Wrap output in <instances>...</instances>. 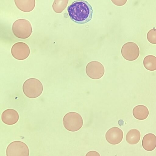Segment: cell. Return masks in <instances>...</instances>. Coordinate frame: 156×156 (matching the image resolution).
Returning a JSON list of instances; mask_svg holds the SVG:
<instances>
[{
    "label": "cell",
    "mask_w": 156,
    "mask_h": 156,
    "mask_svg": "<svg viewBox=\"0 0 156 156\" xmlns=\"http://www.w3.org/2000/svg\"><path fill=\"white\" fill-rule=\"evenodd\" d=\"M67 10L71 19L78 24H83L88 23L92 18V7L85 0L74 1L68 7Z\"/></svg>",
    "instance_id": "obj_1"
},
{
    "label": "cell",
    "mask_w": 156,
    "mask_h": 156,
    "mask_svg": "<svg viewBox=\"0 0 156 156\" xmlns=\"http://www.w3.org/2000/svg\"><path fill=\"white\" fill-rule=\"evenodd\" d=\"M23 91L24 94L31 98H37L42 94L43 86L40 80L35 78H30L26 80L23 83Z\"/></svg>",
    "instance_id": "obj_2"
},
{
    "label": "cell",
    "mask_w": 156,
    "mask_h": 156,
    "mask_svg": "<svg viewBox=\"0 0 156 156\" xmlns=\"http://www.w3.org/2000/svg\"><path fill=\"white\" fill-rule=\"evenodd\" d=\"M63 123L65 128L71 132L79 130L83 125L82 117L79 113L70 112L66 114L63 119Z\"/></svg>",
    "instance_id": "obj_3"
},
{
    "label": "cell",
    "mask_w": 156,
    "mask_h": 156,
    "mask_svg": "<svg viewBox=\"0 0 156 156\" xmlns=\"http://www.w3.org/2000/svg\"><path fill=\"white\" fill-rule=\"evenodd\" d=\"M14 34L17 37L26 39L29 37L32 32V26L30 22L26 19L16 20L12 26Z\"/></svg>",
    "instance_id": "obj_4"
},
{
    "label": "cell",
    "mask_w": 156,
    "mask_h": 156,
    "mask_svg": "<svg viewBox=\"0 0 156 156\" xmlns=\"http://www.w3.org/2000/svg\"><path fill=\"white\" fill-rule=\"evenodd\" d=\"M6 154V156H29V150L24 143L15 141L8 146Z\"/></svg>",
    "instance_id": "obj_5"
},
{
    "label": "cell",
    "mask_w": 156,
    "mask_h": 156,
    "mask_svg": "<svg viewBox=\"0 0 156 156\" xmlns=\"http://www.w3.org/2000/svg\"><path fill=\"white\" fill-rule=\"evenodd\" d=\"M121 53L125 59L129 61H133L136 60L139 57L140 49L136 43L128 42L122 46Z\"/></svg>",
    "instance_id": "obj_6"
},
{
    "label": "cell",
    "mask_w": 156,
    "mask_h": 156,
    "mask_svg": "<svg viewBox=\"0 0 156 156\" xmlns=\"http://www.w3.org/2000/svg\"><path fill=\"white\" fill-rule=\"evenodd\" d=\"M86 72L89 77L97 80L102 77L104 74L105 69L101 63L97 61H92L87 65Z\"/></svg>",
    "instance_id": "obj_7"
},
{
    "label": "cell",
    "mask_w": 156,
    "mask_h": 156,
    "mask_svg": "<svg viewBox=\"0 0 156 156\" xmlns=\"http://www.w3.org/2000/svg\"><path fill=\"white\" fill-rule=\"evenodd\" d=\"M11 52L12 56L16 59L23 60L28 57L30 54V49L26 43L18 42L12 46Z\"/></svg>",
    "instance_id": "obj_8"
},
{
    "label": "cell",
    "mask_w": 156,
    "mask_h": 156,
    "mask_svg": "<svg viewBox=\"0 0 156 156\" xmlns=\"http://www.w3.org/2000/svg\"><path fill=\"white\" fill-rule=\"evenodd\" d=\"M123 133L122 130L118 127H114L108 129L105 136L107 141L112 145L120 143L122 140Z\"/></svg>",
    "instance_id": "obj_9"
},
{
    "label": "cell",
    "mask_w": 156,
    "mask_h": 156,
    "mask_svg": "<svg viewBox=\"0 0 156 156\" xmlns=\"http://www.w3.org/2000/svg\"><path fill=\"white\" fill-rule=\"evenodd\" d=\"M1 118L4 123L11 125L17 123L19 119V116L16 110L12 109H8L3 112Z\"/></svg>",
    "instance_id": "obj_10"
},
{
    "label": "cell",
    "mask_w": 156,
    "mask_h": 156,
    "mask_svg": "<svg viewBox=\"0 0 156 156\" xmlns=\"http://www.w3.org/2000/svg\"><path fill=\"white\" fill-rule=\"evenodd\" d=\"M142 145L146 151H151L153 150L156 147V136L152 133L146 134L143 138Z\"/></svg>",
    "instance_id": "obj_11"
},
{
    "label": "cell",
    "mask_w": 156,
    "mask_h": 156,
    "mask_svg": "<svg viewBox=\"0 0 156 156\" xmlns=\"http://www.w3.org/2000/svg\"><path fill=\"white\" fill-rule=\"evenodd\" d=\"M133 114L136 119L144 120L148 117L149 112L146 106L143 105H139L136 106L133 108Z\"/></svg>",
    "instance_id": "obj_12"
},
{
    "label": "cell",
    "mask_w": 156,
    "mask_h": 156,
    "mask_svg": "<svg viewBox=\"0 0 156 156\" xmlns=\"http://www.w3.org/2000/svg\"><path fill=\"white\" fill-rule=\"evenodd\" d=\"M14 2L19 9L25 12L32 11L34 8L35 4V0H15Z\"/></svg>",
    "instance_id": "obj_13"
},
{
    "label": "cell",
    "mask_w": 156,
    "mask_h": 156,
    "mask_svg": "<svg viewBox=\"0 0 156 156\" xmlns=\"http://www.w3.org/2000/svg\"><path fill=\"white\" fill-rule=\"evenodd\" d=\"M141 134L140 132L136 129H133L129 130L126 136V140L130 144H137L140 141Z\"/></svg>",
    "instance_id": "obj_14"
},
{
    "label": "cell",
    "mask_w": 156,
    "mask_h": 156,
    "mask_svg": "<svg viewBox=\"0 0 156 156\" xmlns=\"http://www.w3.org/2000/svg\"><path fill=\"white\" fill-rule=\"evenodd\" d=\"M144 67L150 71L156 70V57L152 55H149L145 57L143 60Z\"/></svg>",
    "instance_id": "obj_15"
},
{
    "label": "cell",
    "mask_w": 156,
    "mask_h": 156,
    "mask_svg": "<svg viewBox=\"0 0 156 156\" xmlns=\"http://www.w3.org/2000/svg\"><path fill=\"white\" fill-rule=\"evenodd\" d=\"M68 1L55 0L52 5V8L55 12L60 13L66 8Z\"/></svg>",
    "instance_id": "obj_16"
},
{
    "label": "cell",
    "mask_w": 156,
    "mask_h": 156,
    "mask_svg": "<svg viewBox=\"0 0 156 156\" xmlns=\"http://www.w3.org/2000/svg\"><path fill=\"white\" fill-rule=\"evenodd\" d=\"M147 37L149 42L152 44H156V29H152L149 30Z\"/></svg>",
    "instance_id": "obj_17"
},
{
    "label": "cell",
    "mask_w": 156,
    "mask_h": 156,
    "mask_svg": "<svg viewBox=\"0 0 156 156\" xmlns=\"http://www.w3.org/2000/svg\"><path fill=\"white\" fill-rule=\"evenodd\" d=\"M85 156H100V155L96 151H92L87 153Z\"/></svg>",
    "instance_id": "obj_18"
}]
</instances>
